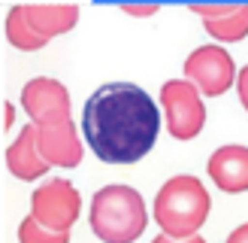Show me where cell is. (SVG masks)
I'll return each instance as SVG.
<instances>
[{"label":"cell","mask_w":248,"mask_h":243,"mask_svg":"<svg viewBox=\"0 0 248 243\" xmlns=\"http://www.w3.org/2000/svg\"><path fill=\"white\" fill-rule=\"evenodd\" d=\"M160 113L136 82L100 85L82 109V134L106 164H136L157 143Z\"/></svg>","instance_id":"cell-1"},{"label":"cell","mask_w":248,"mask_h":243,"mask_svg":"<svg viewBox=\"0 0 248 243\" xmlns=\"http://www.w3.org/2000/svg\"><path fill=\"white\" fill-rule=\"evenodd\" d=\"M91 228L106 243H130L145 228L142 198L130 186H106L91 204Z\"/></svg>","instance_id":"cell-2"},{"label":"cell","mask_w":248,"mask_h":243,"mask_svg":"<svg viewBox=\"0 0 248 243\" xmlns=\"http://www.w3.org/2000/svg\"><path fill=\"white\" fill-rule=\"evenodd\" d=\"M209 216V194L197 176L170 179L155 198V219L172 237H188L206 222Z\"/></svg>","instance_id":"cell-3"},{"label":"cell","mask_w":248,"mask_h":243,"mask_svg":"<svg viewBox=\"0 0 248 243\" xmlns=\"http://www.w3.org/2000/svg\"><path fill=\"white\" fill-rule=\"evenodd\" d=\"M160 101L167 106V125L176 140H191L194 134H200L206 109L191 82H167L160 88Z\"/></svg>","instance_id":"cell-4"},{"label":"cell","mask_w":248,"mask_h":243,"mask_svg":"<svg viewBox=\"0 0 248 243\" xmlns=\"http://www.w3.org/2000/svg\"><path fill=\"white\" fill-rule=\"evenodd\" d=\"M185 73L191 79H197V85L206 94H221L224 88H230L233 82V61L224 49L218 46H206L185 61Z\"/></svg>","instance_id":"cell-5"},{"label":"cell","mask_w":248,"mask_h":243,"mask_svg":"<svg viewBox=\"0 0 248 243\" xmlns=\"http://www.w3.org/2000/svg\"><path fill=\"white\" fill-rule=\"evenodd\" d=\"M209 176L218 182V189L230 194L248 189V149L245 146H221L209 158Z\"/></svg>","instance_id":"cell-6"}]
</instances>
